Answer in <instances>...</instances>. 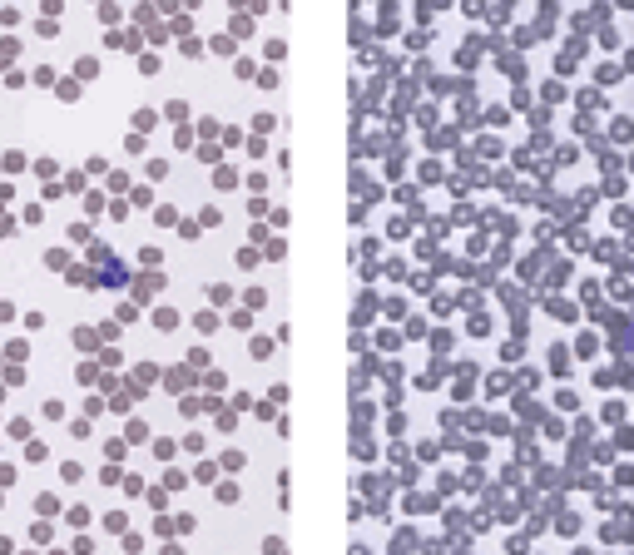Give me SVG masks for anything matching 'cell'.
<instances>
[{"label":"cell","mask_w":634,"mask_h":555,"mask_svg":"<svg viewBox=\"0 0 634 555\" xmlns=\"http://www.w3.org/2000/svg\"><path fill=\"white\" fill-rule=\"evenodd\" d=\"M629 218H634V208H629V203H619V208H614V224H619V229H629Z\"/></svg>","instance_id":"obj_6"},{"label":"cell","mask_w":634,"mask_h":555,"mask_svg":"<svg viewBox=\"0 0 634 555\" xmlns=\"http://www.w3.org/2000/svg\"><path fill=\"white\" fill-rule=\"evenodd\" d=\"M610 139H614V144H629V139H634V124H629V120H614Z\"/></svg>","instance_id":"obj_1"},{"label":"cell","mask_w":634,"mask_h":555,"mask_svg":"<svg viewBox=\"0 0 634 555\" xmlns=\"http://www.w3.org/2000/svg\"><path fill=\"white\" fill-rule=\"evenodd\" d=\"M560 531H565V535H575V531H580V516H570V511H565V516H560Z\"/></svg>","instance_id":"obj_7"},{"label":"cell","mask_w":634,"mask_h":555,"mask_svg":"<svg viewBox=\"0 0 634 555\" xmlns=\"http://www.w3.org/2000/svg\"><path fill=\"white\" fill-rule=\"evenodd\" d=\"M600 169H619V154L614 149H600Z\"/></svg>","instance_id":"obj_5"},{"label":"cell","mask_w":634,"mask_h":555,"mask_svg":"<svg viewBox=\"0 0 634 555\" xmlns=\"http://www.w3.org/2000/svg\"><path fill=\"white\" fill-rule=\"evenodd\" d=\"M629 169H634V154H629Z\"/></svg>","instance_id":"obj_11"},{"label":"cell","mask_w":634,"mask_h":555,"mask_svg":"<svg viewBox=\"0 0 634 555\" xmlns=\"http://www.w3.org/2000/svg\"><path fill=\"white\" fill-rule=\"evenodd\" d=\"M614 447H619V452H634V426H619V431H614Z\"/></svg>","instance_id":"obj_3"},{"label":"cell","mask_w":634,"mask_h":555,"mask_svg":"<svg viewBox=\"0 0 634 555\" xmlns=\"http://www.w3.org/2000/svg\"><path fill=\"white\" fill-rule=\"evenodd\" d=\"M614 486H619V491H629V486H634V466H629V461H619V466H614Z\"/></svg>","instance_id":"obj_2"},{"label":"cell","mask_w":634,"mask_h":555,"mask_svg":"<svg viewBox=\"0 0 634 555\" xmlns=\"http://www.w3.org/2000/svg\"><path fill=\"white\" fill-rule=\"evenodd\" d=\"M624 268H629V278H634V263H624Z\"/></svg>","instance_id":"obj_10"},{"label":"cell","mask_w":634,"mask_h":555,"mask_svg":"<svg viewBox=\"0 0 634 555\" xmlns=\"http://www.w3.org/2000/svg\"><path fill=\"white\" fill-rule=\"evenodd\" d=\"M550 357H555V372H570V352H565V347H555Z\"/></svg>","instance_id":"obj_8"},{"label":"cell","mask_w":634,"mask_h":555,"mask_svg":"<svg viewBox=\"0 0 634 555\" xmlns=\"http://www.w3.org/2000/svg\"><path fill=\"white\" fill-rule=\"evenodd\" d=\"M619 75H624V70H619V65H600V70H595V80H600V85H614V80H619Z\"/></svg>","instance_id":"obj_4"},{"label":"cell","mask_w":634,"mask_h":555,"mask_svg":"<svg viewBox=\"0 0 634 555\" xmlns=\"http://www.w3.org/2000/svg\"><path fill=\"white\" fill-rule=\"evenodd\" d=\"M619 70H629V75H634V50H624V65H619Z\"/></svg>","instance_id":"obj_9"}]
</instances>
